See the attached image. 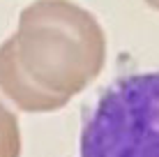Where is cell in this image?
Returning <instances> with one entry per match:
<instances>
[{"label":"cell","mask_w":159,"mask_h":157,"mask_svg":"<svg viewBox=\"0 0 159 157\" xmlns=\"http://www.w3.org/2000/svg\"><path fill=\"white\" fill-rule=\"evenodd\" d=\"M25 74L39 88L72 99L106 65L99 21L72 0H35L21 9L12 35Z\"/></svg>","instance_id":"cell-1"},{"label":"cell","mask_w":159,"mask_h":157,"mask_svg":"<svg viewBox=\"0 0 159 157\" xmlns=\"http://www.w3.org/2000/svg\"><path fill=\"white\" fill-rule=\"evenodd\" d=\"M81 157H159V72L104 90L81 132Z\"/></svg>","instance_id":"cell-2"},{"label":"cell","mask_w":159,"mask_h":157,"mask_svg":"<svg viewBox=\"0 0 159 157\" xmlns=\"http://www.w3.org/2000/svg\"><path fill=\"white\" fill-rule=\"evenodd\" d=\"M0 90L21 111H28V113H51V111H60L62 106L69 104L67 97L53 95L48 90L39 88L25 74V69L19 62L12 37L0 44Z\"/></svg>","instance_id":"cell-3"},{"label":"cell","mask_w":159,"mask_h":157,"mask_svg":"<svg viewBox=\"0 0 159 157\" xmlns=\"http://www.w3.org/2000/svg\"><path fill=\"white\" fill-rule=\"evenodd\" d=\"M0 157H21L19 118L0 102Z\"/></svg>","instance_id":"cell-4"},{"label":"cell","mask_w":159,"mask_h":157,"mask_svg":"<svg viewBox=\"0 0 159 157\" xmlns=\"http://www.w3.org/2000/svg\"><path fill=\"white\" fill-rule=\"evenodd\" d=\"M143 2L148 5V7H152V9H157V12H159V0H143Z\"/></svg>","instance_id":"cell-5"}]
</instances>
